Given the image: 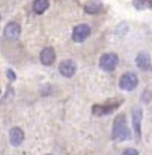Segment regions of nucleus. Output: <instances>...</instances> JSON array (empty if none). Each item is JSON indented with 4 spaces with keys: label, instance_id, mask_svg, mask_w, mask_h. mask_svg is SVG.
Listing matches in <instances>:
<instances>
[{
    "label": "nucleus",
    "instance_id": "f257e3e1",
    "mask_svg": "<svg viewBox=\"0 0 152 155\" xmlns=\"http://www.w3.org/2000/svg\"><path fill=\"white\" fill-rule=\"evenodd\" d=\"M130 137H131V131L128 128L127 119L124 114H119L113 122V139L122 142V140H128Z\"/></svg>",
    "mask_w": 152,
    "mask_h": 155
},
{
    "label": "nucleus",
    "instance_id": "f03ea898",
    "mask_svg": "<svg viewBox=\"0 0 152 155\" xmlns=\"http://www.w3.org/2000/svg\"><path fill=\"white\" fill-rule=\"evenodd\" d=\"M117 63H119V57L114 53H105L100 57V66H101V69L107 71V72L113 71L117 66Z\"/></svg>",
    "mask_w": 152,
    "mask_h": 155
},
{
    "label": "nucleus",
    "instance_id": "7ed1b4c3",
    "mask_svg": "<svg viewBox=\"0 0 152 155\" xmlns=\"http://www.w3.org/2000/svg\"><path fill=\"white\" fill-rule=\"evenodd\" d=\"M91 35V26L83 23V24H77L72 30V41L74 42H83L84 39H88Z\"/></svg>",
    "mask_w": 152,
    "mask_h": 155
},
{
    "label": "nucleus",
    "instance_id": "20e7f679",
    "mask_svg": "<svg viewBox=\"0 0 152 155\" xmlns=\"http://www.w3.org/2000/svg\"><path fill=\"white\" fill-rule=\"evenodd\" d=\"M137 84H139V78L134 72H125L119 80V86L124 91H133L137 87Z\"/></svg>",
    "mask_w": 152,
    "mask_h": 155
},
{
    "label": "nucleus",
    "instance_id": "39448f33",
    "mask_svg": "<svg viewBox=\"0 0 152 155\" xmlns=\"http://www.w3.org/2000/svg\"><path fill=\"white\" fill-rule=\"evenodd\" d=\"M20 33H21L20 24L18 23H14V21L8 23L6 27H5V32H3V35H5V38L8 41H17L20 38Z\"/></svg>",
    "mask_w": 152,
    "mask_h": 155
},
{
    "label": "nucleus",
    "instance_id": "423d86ee",
    "mask_svg": "<svg viewBox=\"0 0 152 155\" xmlns=\"http://www.w3.org/2000/svg\"><path fill=\"white\" fill-rule=\"evenodd\" d=\"M119 104H121V101H110L108 104H104V105H94V107H92V111H94V114H97V116L110 114Z\"/></svg>",
    "mask_w": 152,
    "mask_h": 155
},
{
    "label": "nucleus",
    "instance_id": "0eeeda50",
    "mask_svg": "<svg viewBox=\"0 0 152 155\" xmlns=\"http://www.w3.org/2000/svg\"><path fill=\"white\" fill-rule=\"evenodd\" d=\"M59 71H60V74H62L63 77L69 78V77H72V75L75 74L77 66H75V63H74L72 60H63V62L59 65Z\"/></svg>",
    "mask_w": 152,
    "mask_h": 155
},
{
    "label": "nucleus",
    "instance_id": "6e6552de",
    "mask_svg": "<svg viewBox=\"0 0 152 155\" xmlns=\"http://www.w3.org/2000/svg\"><path fill=\"white\" fill-rule=\"evenodd\" d=\"M39 59H41V63L42 65H45V66H50L54 63V60H56V51L51 48V47H45L41 54H39Z\"/></svg>",
    "mask_w": 152,
    "mask_h": 155
},
{
    "label": "nucleus",
    "instance_id": "1a4fd4ad",
    "mask_svg": "<svg viewBox=\"0 0 152 155\" xmlns=\"http://www.w3.org/2000/svg\"><path fill=\"white\" fill-rule=\"evenodd\" d=\"M23 140H24V133H23V130L21 128H12L11 130V133H9V142H11V145L12 146H20L21 143H23Z\"/></svg>",
    "mask_w": 152,
    "mask_h": 155
},
{
    "label": "nucleus",
    "instance_id": "9d476101",
    "mask_svg": "<svg viewBox=\"0 0 152 155\" xmlns=\"http://www.w3.org/2000/svg\"><path fill=\"white\" fill-rule=\"evenodd\" d=\"M136 63H137V66H139L140 69H143V71L149 69V68H151V56H149V53L140 51L137 54V57H136Z\"/></svg>",
    "mask_w": 152,
    "mask_h": 155
},
{
    "label": "nucleus",
    "instance_id": "9b49d317",
    "mask_svg": "<svg viewBox=\"0 0 152 155\" xmlns=\"http://www.w3.org/2000/svg\"><path fill=\"white\" fill-rule=\"evenodd\" d=\"M102 5L100 0H89L84 3V12L89 15H97L98 12H101Z\"/></svg>",
    "mask_w": 152,
    "mask_h": 155
},
{
    "label": "nucleus",
    "instance_id": "f8f14e48",
    "mask_svg": "<svg viewBox=\"0 0 152 155\" xmlns=\"http://www.w3.org/2000/svg\"><path fill=\"white\" fill-rule=\"evenodd\" d=\"M142 117H143V113L142 110L137 107L134 108L133 111V127H134V131H136V136L140 137V128H142Z\"/></svg>",
    "mask_w": 152,
    "mask_h": 155
},
{
    "label": "nucleus",
    "instance_id": "ddd939ff",
    "mask_svg": "<svg viewBox=\"0 0 152 155\" xmlns=\"http://www.w3.org/2000/svg\"><path fill=\"white\" fill-rule=\"evenodd\" d=\"M48 6H50V2L48 0H35L32 9H33V12L36 15H41V14H44L48 9Z\"/></svg>",
    "mask_w": 152,
    "mask_h": 155
},
{
    "label": "nucleus",
    "instance_id": "4468645a",
    "mask_svg": "<svg viewBox=\"0 0 152 155\" xmlns=\"http://www.w3.org/2000/svg\"><path fill=\"white\" fill-rule=\"evenodd\" d=\"M133 5L137 9H152V0H133Z\"/></svg>",
    "mask_w": 152,
    "mask_h": 155
},
{
    "label": "nucleus",
    "instance_id": "2eb2a0df",
    "mask_svg": "<svg viewBox=\"0 0 152 155\" xmlns=\"http://www.w3.org/2000/svg\"><path fill=\"white\" fill-rule=\"evenodd\" d=\"M122 155H139V152L136 151V149H133V148H130V149H125Z\"/></svg>",
    "mask_w": 152,
    "mask_h": 155
},
{
    "label": "nucleus",
    "instance_id": "dca6fc26",
    "mask_svg": "<svg viewBox=\"0 0 152 155\" xmlns=\"http://www.w3.org/2000/svg\"><path fill=\"white\" fill-rule=\"evenodd\" d=\"M8 77H9V80H15V75H14V72L11 69H8Z\"/></svg>",
    "mask_w": 152,
    "mask_h": 155
}]
</instances>
